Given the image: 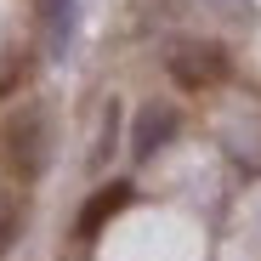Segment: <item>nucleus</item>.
<instances>
[{"mask_svg": "<svg viewBox=\"0 0 261 261\" xmlns=\"http://www.w3.org/2000/svg\"><path fill=\"white\" fill-rule=\"evenodd\" d=\"M46 46H51V57H68V46H74V0H51V12H46Z\"/></svg>", "mask_w": 261, "mask_h": 261, "instance_id": "39448f33", "label": "nucleus"}, {"mask_svg": "<svg viewBox=\"0 0 261 261\" xmlns=\"http://www.w3.org/2000/svg\"><path fill=\"white\" fill-rule=\"evenodd\" d=\"M46 114H40L34 102L29 108H17L12 119H6V159L17 165V176L23 182H34L40 170H46V159H51V148H46Z\"/></svg>", "mask_w": 261, "mask_h": 261, "instance_id": "f03ea898", "label": "nucleus"}, {"mask_svg": "<svg viewBox=\"0 0 261 261\" xmlns=\"http://www.w3.org/2000/svg\"><path fill=\"white\" fill-rule=\"evenodd\" d=\"M227 51L216 46V40H176V46L165 51V74L182 85V91H204V85H222L227 80Z\"/></svg>", "mask_w": 261, "mask_h": 261, "instance_id": "f257e3e1", "label": "nucleus"}, {"mask_svg": "<svg viewBox=\"0 0 261 261\" xmlns=\"http://www.w3.org/2000/svg\"><path fill=\"white\" fill-rule=\"evenodd\" d=\"M176 130H182L176 102H142L137 114H130V159H153V153H165L170 142H176Z\"/></svg>", "mask_w": 261, "mask_h": 261, "instance_id": "7ed1b4c3", "label": "nucleus"}, {"mask_svg": "<svg viewBox=\"0 0 261 261\" xmlns=\"http://www.w3.org/2000/svg\"><path fill=\"white\" fill-rule=\"evenodd\" d=\"M125 199H130V188H125V182H114V193L102 188V193H97L91 204H85V210H80V239H97V227L108 222V216H114V210H119Z\"/></svg>", "mask_w": 261, "mask_h": 261, "instance_id": "20e7f679", "label": "nucleus"}, {"mask_svg": "<svg viewBox=\"0 0 261 261\" xmlns=\"http://www.w3.org/2000/svg\"><path fill=\"white\" fill-rule=\"evenodd\" d=\"M17 222H23V216H17V199H12V193H0V255L17 244Z\"/></svg>", "mask_w": 261, "mask_h": 261, "instance_id": "423d86ee", "label": "nucleus"}]
</instances>
